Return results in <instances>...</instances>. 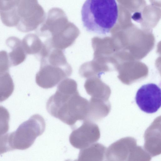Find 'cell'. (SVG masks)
Instances as JSON below:
<instances>
[{"label": "cell", "mask_w": 161, "mask_h": 161, "mask_svg": "<svg viewBox=\"0 0 161 161\" xmlns=\"http://www.w3.org/2000/svg\"><path fill=\"white\" fill-rule=\"evenodd\" d=\"M65 161H76V160H75L73 161L71 159H67V160H65Z\"/></svg>", "instance_id": "obj_19"}, {"label": "cell", "mask_w": 161, "mask_h": 161, "mask_svg": "<svg viewBox=\"0 0 161 161\" xmlns=\"http://www.w3.org/2000/svg\"><path fill=\"white\" fill-rule=\"evenodd\" d=\"M14 84L9 72L0 75V103L8 99L13 93Z\"/></svg>", "instance_id": "obj_15"}, {"label": "cell", "mask_w": 161, "mask_h": 161, "mask_svg": "<svg viewBox=\"0 0 161 161\" xmlns=\"http://www.w3.org/2000/svg\"><path fill=\"white\" fill-rule=\"evenodd\" d=\"M46 123L39 114L31 116L21 124L14 131L9 133V142L13 150H24L31 147L36 138L45 131Z\"/></svg>", "instance_id": "obj_5"}, {"label": "cell", "mask_w": 161, "mask_h": 161, "mask_svg": "<svg viewBox=\"0 0 161 161\" xmlns=\"http://www.w3.org/2000/svg\"><path fill=\"white\" fill-rule=\"evenodd\" d=\"M106 147L103 144L94 143L81 149L76 161H107Z\"/></svg>", "instance_id": "obj_11"}, {"label": "cell", "mask_w": 161, "mask_h": 161, "mask_svg": "<svg viewBox=\"0 0 161 161\" xmlns=\"http://www.w3.org/2000/svg\"><path fill=\"white\" fill-rule=\"evenodd\" d=\"M100 136L97 126L85 120L80 127L73 130L69 136V141L74 147L81 149L95 143Z\"/></svg>", "instance_id": "obj_8"}, {"label": "cell", "mask_w": 161, "mask_h": 161, "mask_svg": "<svg viewBox=\"0 0 161 161\" xmlns=\"http://www.w3.org/2000/svg\"><path fill=\"white\" fill-rule=\"evenodd\" d=\"M88 104L87 100L80 95L76 81L66 78L48 100L46 108L51 115L72 127L77 121L86 119Z\"/></svg>", "instance_id": "obj_1"}, {"label": "cell", "mask_w": 161, "mask_h": 161, "mask_svg": "<svg viewBox=\"0 0 161 161\" xmlns=\"http://www.w3.org/2000/svg\"><path fill=\"white\" fill-rule=\"evenodd\" d=\"M161 92L160 88L155 84L143 85L136 92V103L143 111L149 114L155 113L161 106Z\"/></svg>", "instance_id": "obj_7"}, {"label": "cell", "mask_w": 161, "mask_h": 161, "mask_svg": "<svg viewBox=\"0 0 161 161\" xmlns=\"http://www.w3.org/2000/svg\"><path fill=\"white\" fill-rule=\"evenodd\" d=\"M118 15V5L114 0H87L81 10V19L86 30L102 35L110 32Z\"/></svg>", "instance_id": "obj_2"}, {"label": "cell", "mask_w": 161, "mask_h": 161, "mask_svg": "<svg viewBox=\"0 0 161 161\" xmlns=\"http://www.w3.org/2000/svg\"><path fill=\"white\" fill-rule=\"evenodd\" d=\"M137 145L134 138L127 137L114 142L106 149L107 161H132L133 151Z\"/></svg>", "instance_id": "obj_9"}, {"label": "cell", "mask_w": 161, "mask_h": 161, "mask_svg": "<svg viewBox=\"0 0 161 161\" xmlns=\"http://www.w3.org/2000/svg\"><path fill=\"white\" fill-rule=\"evenodd\" d=\"M19 0H0V17L8 27L17 26L20 19L17 7Z\"/></svg>", "instance_id": "obj_10"}, {"label": "cell", "mask_w": 161, "mask_h": 161, "mask_svg": "<svg viewBox=\"0 0 161 161\" xmlns=\"http://www.w3.org/2000/svg\"><path fill=\"white\" fill-rule=\"evenodd\" d=\"M21 42L23 48L26 54H39L44 45L38 36L32 33L26 35L21 41Z\"/></svg>", "instance_id": "obj_14"}, {"label": "cell", "mask_w": 161, "mask_h": 161, "mask_svg": "<svg viewBox=\"0 0 161 161\" xmlns=\"http://www.w3.org/2000/svg\"><path fill=\"white\" fill-rule=\"evenodd\" d=\"M10 114L8 110L0 105V136L6 134L9 129Z\"/></svg>", "instance_id": "obj_16"}, {"label": "cell", "mask_w": 161, "mask_h": 161, "mask_svg": "<svg viewBox=\"0 0 161 161\" xmlns=\"http://www.w3.org/2000/svg\"><path fill=\"white\" fill-rule=\"evenodd\" d=\"M12 150L9 142V133L0 136V155Z\"/></svg>", "instance_id": "obj_18"}, {"label": "cell", "mask_w": 161, "mask_h": 161, "mask_svg": "<svg viewBox=\"0 0 161 161\" xmlns=\"http://www.w3.org/2000/svg\"><path fill=\"white\" fill-rule=\"evenodd\" d=\"M17 9L20 19L16 27L21 32L35 30L45 19L44 9L37 0H19Z\"/></svg>", "instance_id": "obj_6"}, {"label": "cell", "mask_w": 161, "mask_h": 161, "mask_svg": "<svg viewBox=\"0 0 161 161\" xmlns=\"http://www.w3.org/2000/svg\"><path fill=\"white\" fill-rule=\"evenodd\" d=\"M45 20L39 34L47 37L45 42L53 48L63 50L71 46L79 36L78 28L68 21L64 11L60 8L50 9Z\"/></svg>", "instance_id": "obj_3"}, {"label": "cell", "mask_w": 161, "mask_h": 161, "mask_svg": "<svg viewBox=\"0 0 161 161\" xmlns=\"http://www.w3.org/2000/svg\"><path fill=\"white\" fill-rule=\"evenodd\" d=\"M7 46L11 49L8 54L10 66H16L25 59L26 54L22 44L21 41L18 38L11 36L6 40Z\"/></svg>", "instance_id": "obj_12"}, {"label": "cell", "mask_w": 161, "mask_h": 161, "mask_svg": "<svg viewBox=\"0 0 161 161\" xmlns=\"http://www.w3.org/2000/svg\"><path fill=\"white\" fill-rule=\"evenodd\" d=\"M10 66L8 54L6 51H0V75L8 72Z\"/></svg>", "instance_id": "obj_17"}, {"label": "cell", "mask_w": 161, "mask_h": 161, "mask_svg": "<svg viewBox=\"0 0 161 161\" xmlns=\"http://www.w3.org/2000/svg\"><path fill=\"white\" fill-rule=\"evenodd\" d=\"M40 67L36 75V82L44 89L53 88L70 76L72 72L63 50L47 48L40 55Z\"/></svg>", "instance_id": "obj_4"}, {"label": "cell", "mask_w": 161, "mask_h": 161, "mask_svg": "<svg viewBox=\"0 0 161 161\" xmlns=\"http://www.w3.org/2000/svg\"><path fill=\"white\" fill-rule=\"evenodd\" d=\"M144 149L152 157L160 154L161 142L160 133L156 130H148L144 135Z\"/></svg>", "instance_id": "obj_13"}]
</instances>
